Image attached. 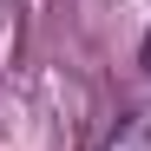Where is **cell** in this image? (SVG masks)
Returning a JSON list of instances; mask_svg holds the SVG:
<instances>
[{
    "instance_id": "6da1fadb",
    "label": "cell",
    "mask_w": 151,
    "mask_h": 151,
    "mask_svg": "<svg viewBox=\"0 0 151 151\" xmlns=\"http://www.w3.org/2000/svg\"><path fill=\"white\" fill-rule=\"evenodd\" d=\"M105 151H151V112H132V118L112 132V145H105Z\"/></svg>"
},
{
    "instance_id": "7a4b0ae2",
    "label": "cell",
    "mask_w": 151,
    "mask_h": 151,
    "mask_svg": "<svg viewBox=\"0 0 151 151\" xmlns=\"http://www.w3.org/2000/svg\"><path fill=\"white\" fill-rule=\"evenodd\" d=\"M138 59H145V72H151V27H145V46H138Z\"/></svg>"
}]
</instances>
